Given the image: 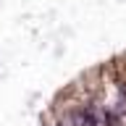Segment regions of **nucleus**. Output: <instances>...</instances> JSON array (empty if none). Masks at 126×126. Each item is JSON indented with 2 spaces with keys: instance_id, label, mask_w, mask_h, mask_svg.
Wrapping results in <instances>:
<instances>
[{
  "instance_id": "nucleus-1",
  "label": "nucleus",
  "mask_w": 126,
  "mask_h": 126,
  "mask_svg": "<svg viewBox=\"0 0 126 126\" xmlns=\"http://www.w3.org/2000/svg\"><path fill=\"white\" fill-rule=\"evenodd\" d=\"M55 118L63 126H105L102 124V102L97 97L66 100V105L55 110Z\"/></svg>"
}]
</instances>
